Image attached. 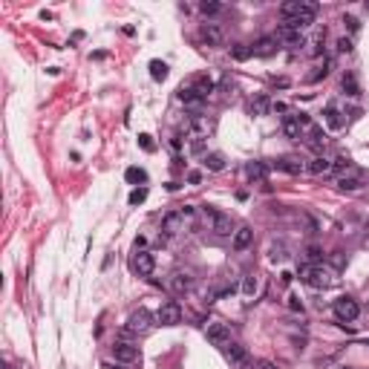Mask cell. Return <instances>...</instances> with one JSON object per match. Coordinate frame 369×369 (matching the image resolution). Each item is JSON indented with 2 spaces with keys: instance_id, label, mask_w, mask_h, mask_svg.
<instances>
[{
  "instance_id": "f35d334b",
  "label": "cell",
  "mask_w": 369,
  "mask_h": 369,
  "mask_svg": "<svg viewBox=\"0 0 369 369\" xmlns=\"http://www.w3.org/2000/svg\"><path fill=\"white\" fill-rule=\"evenodd\" d=\"M349 49H352V41H349V38H341V41H338V52H349Z\"/></svg>"
},
{
  "instance_id": "8d00e7d4",
  "label": "cell",
  "mask_w": 369,
  "mask_h": 369,
  "mask_svg": "<svg viewBox=\"0 0 369 369\" xmlns=\"http://www.w3.org/2000/svg\"><path fill=\"white\" fill-rule=\"evenodd\" d=\"M138 144H141V147H144L147 153H153V150H156V144L150 141V136H147V133H141V136H138Z\"/></svg>"
},
{
  "instance_id": "5bb4252c",
  "label": "cell",
  "mask_w": 369,
  "mask_h": 369,
  "mask_svg": "<svg viewBox=\"0 0 369 369\" xmlns=\"http://www.w3.org/2000/svg\"><path fill=\"white\" fill-rule=\"evenodd\" d=\"M199 35H202V41H205L208 46H222V41H225V35H222V29H219L217 23H202Z\"/></svg>"
},
{
  "instance_id": "f6af8a7d",
  "label": "cell",
  "mask_w": 369,
  "mask_h": 369,
  "mask_svg": "<svg viewBox=\"0 0 369 369\" xmlns=\"http://www.w3.org/2000/svg\"><path fill=\"white\" fill-rule=\"evenodd\" d=\"M240 369H254V367H251V364H243V367H240Z\"/></svg>"
},
{
  "instance_id": "277c9868",
  "label": "cell",
  "mask_w": 369,
  "mask_h": 369,
  "mask_svg": "<svg viewBox=\"0 0 369 369\" xmlns=\"http://www.w3.org/2000/svg\"><path fill=\"white\" fill-rule=\"evenodd\" d=\"M205 219L211 222V231H214V234H219V237H234L231 217H225V214H219V211H214V208H208Z\"/></svg>"
},
{
  "instance_id": "603a6c76",
  "label": "cell",
  "mask_w": 369,
  "mask_h": 369,
  "mask_svg": "<svg viewBox=\"0 0 369 369\" xmlns=\"http://www.w3.org/2000/svg\"><path fill=\"white\" fill-rule=\"evenodd\" d=\"M257 291H260V277H257V274H248V277H243V294H246L248 300H251Z\"/></svg>"
},
{
  "instance_id": "7402d4cb",
  "label": "cell",
  "mask_w": 369,
  "mask_h": 369,
  "mask_svg": "<svg viewBox=\"0 0 369 369\" xmlns=\"http://www.w3.org/2000/svg\"><path fill=\"white\" fill-rule=\"evenodd\" d=\"M306 136H309V144H312L315 150H320V147H326V133H323V127H315V124H312Z\"/></svg>"
},
{
  "instance_id": "ee69618b",
  "label": "cell",
  "mask_w": 369,
  "mask_h": 369,
  "mask_svg": "<svg viewBox=\"0 0 369 369\" xmlns=\"http://www.w3.org/2000/svg\"><path fill=\"white\" fill-rule=\"evenodd\" d=\"M104 369H122V367H116V364H107V367H104Z\"/></svg>"
},
{
  "instance_id": "ba28073f",
  "label": "cell",
  "mask_w": 369,
  "mask_h": 369,
  "mask_svg": "<svg viewBox=\"0 0 369 369\" xmlns=\"http://www.w3.org/2000/svg\"><path fill=\"white\" fill-rule=\"evenodd\" d=\"M208 341L214 346H219V349H225L231 343V329L225 323H208Z\"/></svg>"
},
{
  "instance_id": "8fae6325",
  "label": "cell",
  "mask_w": 369,
  "mask_h": 369,
  "mask_svg": "<svg viewBox=\"0 0 369 369\" xmlns=\"http://www.w3.org/2000/svg\"><path fill=\"white\" fill-rule=\"evenodd\" d=\"M113 358L116 361H122V364H133V361H138V346H133V343H116L113 346Z\"/></svg>"
},
{
  "instance_id": "484cf974",
  "label": "cell",
  "mask_w": 369,
  "mask_h": 369,
  "mask_svg": "<svg viewBox=\"0 0 369 369\" xmlns=\"http://www.w3.org/2000/svg\"><path fill=\"white\" fill-rule=\"evenodd\" d=\"M265 173H268V167H265L262 162H251L246 167V176L254 179V182H262V179H265Z\"/></svg>"
},
{
  "instance_id": "4dcf8cb0",
  "label": "cell",
  "mask_w": 369,
  "mask_h": 369,
  "mask_svg": "<svg viewBox=\"0 0 369 369\" xmlns=\"http://www.w3.org/2000/svg\"><path fill=\"white\" fill-rule=\"evenodd\" d=\"M191 286H193V280L188 274H173V288H176V291H188Z\"/></svg>"
},
{
  "instance_id": "60d3db41",
  "label": "cell",
  "mask_w": 369,
  "mask_h": 369,
  "mask_svg": "<svg viewBox=\"0 0 369 369\" xmlns=\"http://www.w3.org/2000/svg\"><path fill=\"white\" fill-rule=\"evenodd\" d=\"M343 23L349 26V32H358V26H361V23H358L355 17H343Z\"/></svg>"
},
{
  "instance_id": "9c48e42d",
  "label": "cell",
  "mask_w": 369,
  "mask_h": 369,
  "mask_svg": "<svg viewBox=\"0 0 369 369\" xmlns=\"http://www.w3.org/2000/svg\"><path fill=\"white\" fill-rule=\"evenodd\" d=\"M133 271L138 277H150L156 271V260H153L150 251H136V257H133Z\"/></svg>"
},
{
  "instance_id": "30bf717a",
  "label": "cell",
  "mask_w": 369,
  "mask_h": 369,
  "mask_svg": "<svg viewBox=\"0 0 369 369\" xmlns=\"http://www.w3.org/2000/svg\"><path fill=\"white\" fill-rule=\"evenodd\" d=\"M176 98L182 101V104H185V107H191L193 113H199V107H202V101H205V98L199 96V93H196L193 87H185V84H182V87L176 90Z\"/></svg>"
},
{
  "instance_id": "3957f363",
  "label": "cell",
  "mask_w": 369,
  "mask_h": 369,
  "mask_svg": "<svg viewBox=\"0 0 369 369\" xmlns=\"http://www.w3.org/2000/svg\"><path fill=\"white\" fill-rule=\"evenodd\" d=\"M153 320H156V317H153L147 309H138V312H133V315L127 317V332H130V335H147L153 329Z\"/></svg>"
},
{
  "instance_id": "6da1fadb",
  "label": "cell",
  "mask_w": 369,
  "mask_h": 369,
  "mask_svg": "<svg viewBox=\"0 0 369 369\" xmlns=\"http://www.w3.org/2000/svg\"><path fill=\"white\" fill-rule=\"evenodd\" d=\"M300 280L312 288H329L335 283V274L323 268L320 262H309V265H300Z\"/></svg>"
},
{
  "instance_id": "cb8c5ba5",
  "label": "cell",
  "mask_w": 369,
  "mask_h": 369,
  "mask_svg": "<svg viewBox=\"0 0 369 369\" xmlns=\"http://www.w3.org/2000/svg\"><path fill=\"white\" fill-rule=\"evenodd\" d=\"M205 167L211 170V173L225 170V156H222V153H208V156H205Z\"/></svg>"
},
{
  "instance_id": "9a60e30c",
  "label": "cell",
  "mask_w": 369,
  "mask_h": 369,
  "mask_svg": "<svg viewBox=\"0 0 369 369\" xmlns=\"http://www.w3.org/2000/svg\"><path fill=\"white\" fill-rule=\"evenodd\" d=\"M274 167L283 170V173H291V176H300L303 170H306V164H303L300 159H294V156H283V159H277Z\"/></svg>"
},
{
  "instance_id": "7a4b0ae2",
  "label": "cell",
  "mask_w": 369,
  "mask_h": 369,
  "mask_svg": "<svg viewBox=\"0 0 369 369\" xmlns=\"http://www.w3.org/2000/svg\"><path fill=\"white\" fill-rule=\"evenodd\" d=\"M332 312H335V317H338L341 323H352V320L361 315V306H358L355 297L343 294V297H338V300L332 303Z\"/></svg>"
},
{
  "instance_id": "e575fe53",
  "label": "cell",
  "mask_w": 369,
  "mask_h": 369,
  "mask_svg": "<svg viewBox=\"0 0 369 369\" xmlns=\"http://www.w3.org/2000/svg\"><path fill=\"white\" fill-rule=\"evenodd\" d=\"M329 69H332V61H326V64H323V67L317 69V72H312V75H309V81H320V78H326V75H329Z\"/></svg>"
},
{
  "instance_id": "4316f807",
  "label": "cell",
  "mask_w": 369,
  "mask_h": 369,
  "mask_svg": "<svg viewBox=\"0 0 369 369\" xmlns=\"http://www.w3.org/2000/svg\"><path fill=\"white\" fill-rule=\"evenodd\" d=\"M150 78L153 81H164L167 78V64L164 61H150Z\"/></svg>"
},
{
  "instance_id": "5b68a950",
  "label": "cell",
  "mask_w": 369,
  "mask_h": 369,
  "mask_svg": "<svg viewBox=\"0 0 369 369\" xmlns=\"http://www.w3.org/2000/svg\"><path fill=\"white\" fill-rule=\"evenodd\" d=\"M156 323H162V326H176L182 323V306L176 300H167L159 306V312H156Z\"/></svg>"
},
{
  "instance_id": "83f0119b",
  "label": "cell",
  "mask_w": 369,
  "mask_h": 369,
  "mask_svg": "<svg viewBox=\"0 0 369 369\" xmlns=\"http://www.w3.org/2000/svg\"><path fill=\"white\" fill-rule=\"evenodd\" d=\"M251 46H246V43H234L231 46V58L234 61H248V58H251Z\"/></svg>"
},
{
  "instance_id": "e0dca14e",
  "label": "cell",
  "mask_w": 369,
  "mask_h": 369,
  "mask_svg": "<svg viewBox=\"0 0 369 369\" xmlns=\"http://www.w3.org/2000/svg\"><path fill=\"white\" fill-rule=\"evenodd\" d=\"M182 222H185V217H182L179 211L167 214V217L162 219V231H164V237H162V240H167V237H173V234H179V231H182Z\"/></svg>"
},
{
  "instance_id": "1f68e13d",
  "label": "cell",
  "mask_w": 369,
  "mask_h": 369,
  "mask_svg": "<svg viewBox=\"0 0 369 369\" xmlns=\"http://www.w3.org/2000/svg\"><path fill=\"white\" fill-rule=\"evenodd\" d=\"M343 90H346L349 96H358V93H361V87H358V81H355V75H352V72H346V75H343Z\"/></svg>"
},
{
  "instance_id": "ffe728a7",
  "label": "cell",
  "mask_w": 369,
  "mask_h": 369,
  "mask_svg": "<svg viewBox=\"0 0 369 369\" xmlns=\"http://www.w3.org/2000/svg\"><path fill=\"white\" fill-rule=\"evenodd\" d=\"M191 87H193V90H196V93H199L202 98H208L211 93H214V90H217V84L211 81L208 75H199V78H193V84H191Z\"/></svg>"
},
{
  "instance_id": "d6986e66",
  "label": "cell",
  "mask_w": 369,
  "mask_h": 369,
  "mask_svg": "<svg viewBox=\"0 0 369 369\" xmlns=\"http://www.w3.org/2000/svg\"><path fill=\"white\" fill-rule=\"evenodd\" d=\"M268 110H271L268 96H257V98H251V101H248V113H251V116H265Z\"/></svg>"
},
{
  "instance_id": "d6a6232c",
  "label": "cell",
  "mask_w": 369,
  "mask_h": 369,
  "mask_svg": "<svg viewBox=\"0 0 369 369\" xmlns=\"http://www.w3.org/2000/svg\"><path fill=\"white\" fill-rule=\"evenodd\" d=\"M124 179L136 185V182H144L147 176H144V170H141V167H127V173H124Z\"/></svg>"
},
{
  "instance_id": "b9f144b4",
  "label": "cell",
  "mask_w": 369,
  "mask_h": 369,
  "mask_svg": "<svg viewBox=\"0 0 369 369\" xmlns=\"http://www.w3.org/2000/svg\"><path fill=\"white\" fill-rule=\"evenodd\" d=\"M286 254H283V246H274L271 248V260H283Z\"/></svg>"
},
{
  "instance_id": "836d02e7",
  "label": "cell",
  "mask_w": 369,
  "mask_h": 369,
  "mask_svg": "<svg viewBox=\"0 0 369 369\" xmlns=\"http://www.w3.org/2000/svg\"><path fill=\"white\" fill-rule=\"evenodd\" d=\"M147 199V188H136V191L130 193V205H141Z\"/></svg>"
},
{
  "instance_id": "52a82bcc",
  "label": "cell",
  "mask_w": 369,
  "mask_h": 369,
  "mask_svg": "<svg viewBox=\"0 0 369 369\" xmlns=\"http://www.w3.org/2000/svg\"><path fill=\"white\" fill-rule=\"evenodd\" d=\"M315 17H317V3H306L303 0V6H300V14L294 17V20H286L288 26H294V29H306V26H312L315 23Z\"/></svg>"
},
{
  "instance_id": "7c38bea8",
  "label": "cell",
  "mask_w": 369,
  "mask_h": 369,
  "mask_svg": "<svg viewBox=\"0 0 369 369\" xmlns=\"http://www.w3.org/2000/svg\"><path fill=\"white\" fill-rule=\"evenodd\" d=\"M225 358H228V364H231L234 369H240L243 364H248V352H246V346H240V343H228V346H225Z\"/></svg>"
},
{
  "instance_id": "f1b7e54d",
  "label": "cell",
  "mask_w": 369,
  "mask_h": 369,
  "mask_svg": "<svg viewBox=\"0 0 369 369\" xmlns=\"http://www.w3.org/2000/svg\"><path fill=\"white\" fill-rule=\"evenodd\" d=\"M199 12L205 14V17L219 14V12H222V3H217V0H202V3H199Z\"/></svg>"
},
{
  "instance_id": "d4e9b609",
  "label": "cell",
  "mask_w": 369,
  "mask_h": 369,
  "mask_svg": "<svg viewBox=\"0 0 369 369\" xmlns=\"http://www.w3.org/2000/svg\"><path fill=\"white\" fill-rule=\"evenodd\" d=\"M338 188H341V191H358V188H361V176H358V173H343V176L338 179Z\"/></svg>"
},
{
  "instance_id": "f546056e",
  "label": "cell",
  "mask_w": 369,
  "mask_h": 369,
  "mask_svg": "<svg viewBox=\"0 0 369 369\" xmlns=\"http://www.w3.org/2000/svg\"><path fill=\"white\" fill-rule=\"evenodd\" d=\"M326 124H329V127H332V130H341V127H343V119H341V113H338V110H335V107H329V110H326Z\"/></svg>"
},
{
  "instance_id": "ab89813d",
  "label": "cell",
  "mask_w": 369,
  "mask_h": 369,
  "mask_svg": "<svg viewBox=\"0 0 369 369\" xmlns=\"http://www.w3.org/2000/svg\"><path fill=\"white\" fill-rule=\"evenodd\" d=\"M188 182H191V185H199V182H202V173H199V170H191V173H188Z\"/></svg>"
},
{
  "instance_id": "2e32d148",
  "label": "cell",
  "mask_w": 369,
  "mask_h": 369,
  "mask_svg": "<svg viewBox=\"0 0 369 369\" xmlns=\"http://www.w3.org/2000/svg\"><path fill=\"white\" fill-rule=\"evenodd\" d=\"M277 35H265V38H260V41L251 46V52L254 55H260V58H268V55H274L277 52Z\"/></svg>"
},
{
  "instance_id": "d590c367",
  "label": "cell",
  "mask_w": 369,
  "mask_h": 369,
  "mask_svg": "<svg viewBox=\"0 0 369 369\" xmlns=\"http://www.w3.org/2000/svg\"><path fill=\"white\" fill-rule=\"evenodd\" d=\"M306 257H309L312 262H320V260H323V251H320L317 246H309V248H306Z\"/></svg>"
},
{
  "instance_id": "ac0fdd59",
  "label": "cell",
  "mask_w": 369,
  "mask_h": 369,
  "mask_svg": "<svg viewBox=\"0 0 369 369\" xmlns=\"http://www.w3.org/2000/svg\"><path fill=\"white\" fill-rule=\"evenodd\" d=\"M332 167H335V164H332V159H326V156H317V159H312V162H309V167H306V170H309L312 176H326Z\"/></svg>"
},
{
  "instance_id": "74e56055",
  "label": "cell",
  "mask_w": 369,
  "mask_h": 369,
  "mask_svg": "<svg viewBox=\"0 0 369 369\" xmlns=\"http://www.w3.org/2000/svg\"><path fill=\"white\" fill-rule=\"evenodd\" d=\"M288 309H291V312H303V303L291 294V297H288Z\"/></svg>"
},
{
  "instance_id": "8992f818",
  "label": "cell",
  "mask_w": 369,
  "mask_h": 369,
  "mask_svg": "<svg viewBox=\"0 0 369 369\" xmlns=\"http://www.w3.org/2000/svg\"><path fill=\"white\" fill-rule=\"evenodd\" d=\"M277 41L286 43L288 49H300V46H306V35H303L300 29L288 26V23H283V26L277 29Z\"/></svg>"
},
{
  "instance_id": "7bdbcfd3",
  "label": "cell",
  "mask_w": 369,
  "mask_h": 369,
  "mask_svg": "<svg viewBox=\"0 0 369 369\" xmlns=\"http://www.w3.org/2000/svg\"><path fill=\"white\" fill-rule=\"evenodd\" d=\"M260 369H274V364H268V361H260Z\"/></svg>"
},
{
  "instance_id": "44dd1931",
  "label": "cell",
  "mask_w": 369,
  "mask_h": 369,
  "mask_svg": "<svg viewBox=\"0 0 369 369\" xmlns=\"http://www.w3.org/2000/svg\"><path fill=\"white\" fill-rule=\"evenodd\" d=\"M300 119H297V116H286V119H283V133H286L288 138H300Z\"/></svg>"
},
{
  "instance_id": "4fadbf2b",
  "label": "cell",
  "mask_w": 369,
  "mask_h": 369,
  "mask_svg": "<svg viewBox=\"0 0 369 369\" xmlns=\"http://www.w3.org/2000/svg\"><path fill=\"white\" fill-rule=\"evenodd\" d=\"M251 243H254V231H251L248 225H243V228L234 231V237H231V248H234V251H246Z\"/></svg>"
}]
</instances>
